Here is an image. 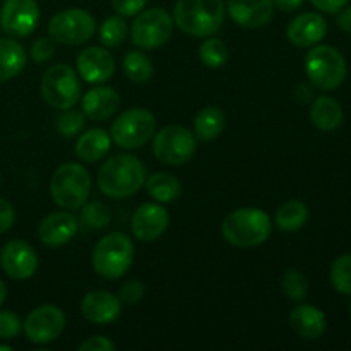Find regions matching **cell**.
I'll return each mask as SVG.
<instances>
[{
    "mask_svg": "<svg viewBox=\"0 0 351 351\" xmlns=\"http://www.w3.org/2000/svg\"><path fill=\"white\" fill-rule=\"evenodd\" d=\"M91 194V177L79 163L60 165L50 178V195L57 206L75 211L88 202Z\"/></svg>",
    "mask_w": 351,
    "mask_h": 351,
    "instance_id": "5",
    "label": "cell"
},
{
    "mask_svg": "<svg viewBox=\"0 0 351 351\" xmlns=\"http://www.w3.org/2000/svg\"><path fill=\"white\" fill-rule=\"evenodd\" d=\"M40 21L36 0H3L0 9V26L9 36H29Z\"/></svg>",
    "mask_w": 351,
    "mask_h": 351,
    "instance_id": "13",
    "label": "cell"
},
{
    "mask_svg": "<svg viewBox=\"0 0 351 351\" xmlns=\"http://www.w3.org/2000/svg\"><path fill=\"white\" fill-rule=\"evenodd\" d=\"M197 137L182 125H167L154 134L153 153L161 163L180 167L195 153Z\"/></svg>",
    "mask_w": 351,
    "mask_h": 351,
    "instance_id": "10",
    "label": "cell"
},
{
    "mask_svg": "<svg viewBox=\"0 0 351 351\" xmlns=\"http://www.w3.org/2000/svg\"><path fill=\"white\" fill-rule=\"evenodd\" d=\"M127 36V23L123 16H110L106 17L99 27V41L103 47L115 48L125 41Z\"/></svg>",
    "mask_w": 351,
    "mask_h": 351,
    "instance_id": "31",
    "label": "cell"
},
{
    "mask_svg": "<svg viewBox=\"0 0 351 351\" xmlns=\"http://www.w3.org/2000/svg\"><path fill=\"white\" fill-rule=\"evenodd\" d=\"M173 17L161 7L141 10L130 27V40L141 50H156L170 40Z\"/></svg>",
    "mask_w": 351,
    "mask_h": 351,
    "instance_id": "9",
    "label": "cell"
},
{
    "mask_svg": "<svg viewBox=\"0 0 351 351\" xmlns=\"http://www.w3.org/2000/svg\"><path fill=\"white\" fill-rule=\"evenodd\" d=\"M170 225L168 211L160 202H144L136 209L130 228L141 242H154L167 232Z\"/></svg>",
    "mask_w": 351,
    "mask_h": 351,
    "instance_id": "15",
    "label": "cell"
},
{
    "mask_svg": "<svg viewBox=\"0 0 351 351\" xmlns=\"http://www.w3.org/2000/svg\"><path fill=\"white\" fill-rule=\"evenodd\" d=\"M14 221H16V211H14L12 204L0 197V235L9 232L12 228Z\"/></svg>",
    "mask_w": 351,
    "mask_h": 351,
    "instance_id": "41",
    "label": "cell"
},
{
    "mask_svg": "<svg viewBox=\"0 0 351 351\" xmlns=\"http://www.w3.org/2000/svg\"><path fill=\"white\" fill-rule=\"evenodd\" d=\"M226 127V117L218 106H206L195 115L194 119V132L195 137L202 143L215 141L221 136Z\"/></svg>",
    "mask_w": 351,
    "mask_h": 351,
    "instance_id": "26",
    "label": "cell"
},
{
    "mask_svg": "<svg viewBox=\"0 0 351 351\" xmlns=\"http://www.w3.org/2000/svg\"><path fill=\"white\" fill-rule=\"evenodd\" d=\"M0 266L12 280H27L38 269V256L24 240H10L0 250Z\"/></svg>",
    "mask_w": 351,
    "mask_h": 351,
    "instance_id": "14",
    "label": "cell"
},
{
    "mask_svg": "<svg viewBox=\"0 0 351 351\" xmlns=\"http://www.w3.org/2000/svg\"><path fill=\"white\" fill-rule=\"evenodd\" d=\"M86 119L84 113L75 112V110H64L62 115H58L57 119V130L60 136L64 137H74L84 129Z\"/></svg>",
    "mask_w": 351,
    "mask_h": 351,
    "instance_id": "34",
    "label": "cell"
},
{
    "mask_svg": "<svg viewBox=\"0 0 351 351\" xmlns=\"http://www.w3.org/2000/svg\"><path fill=\"white\" fill-rule=\"evenodd\" d=\"M156 132V119L146 108H130L120 113L112 123L110 136L123 149H139Z\"/></svg>",
    "mask_w": 351,
    "mask_h": 351,
    "instance_id": "7",
    "label": "cell"
},
{
    "mask_svg": "<svg viewBox=\"0 0 351 351\" xmlns=\"http://www.w3.org/2000/svg\"><path fill=\"white\" fill-rule=\"evenodd\" d=\"M149 0H112V7L119 16L134 17L144 10Z\"/></svg>",
    "mask_w": 351,
    "mask_h": 351,
    "instance_id": "39",
    "label": "cell"
},
{
    "mask_svg": "<svg viewBox=\"0 0 351 351\" xmlns=\"http://www.w3.org/2000/svg\"><path fill=\"white\" fill-rule=\"evenodd\" d=\"M350 314H351V300H350Z\"/></svg>",
    "mask_w": 351,
    "mask_h": 351,
    "instance_id": "47",
    "label": "cell"
},
{
    "mask_svg": "<svg viewBox=\"0 0 351 351\" xmlns=\"http://www.w3.org/2000/svg\"><path fill=\"white\" fill-rule=\"evenodd\" d=\"M77 72L89 84H103L115 74V58L106 48L88 47L77 55Z\"/></svg>",
    "mask_w": 351,
    "mask_h": 351,
    "instance_id": "16",
    "label": "cell"
},
{
    "mask_svg": "<svg viewBox=\"0 0 351 351\" xmlns=\"http://www.w3.org/2000/svg\"><path fill=\"white\" fill-rule=\"evenodd\" d=\"M328 33V23L317 12H304L290 21L287 27V38L298 48H308L324 40Z\"/></svg>",
    "mask_w": 351,
    "mask_h": 351,
    "instance_id": "19",
    "label": "cell"
},
{
    "mask_svg": "<svg viewBox=\"0 0 351 351\" xmlns=\"http://www.w3.org/2000/svg\"><path fill=\"white\" fill-rule=\"evenodd\" d=\"M82 208H84L82 209V221L89 228L101 230L110 223V211L101 202H89Z\"/></svg>",
    "mask_w": 351,
    "mask_h": 351,
    "instance_id": "35",
    "label": "cell"
},
{
    "mask_svg": "<svg viewBox=\"0 0 351 351\" xmlns=\"http://www.w3.org/2000/svg\"><path fill=\"white\" fill-rule=\"evenodd\" d=\"M281 291L285 297H288L293 302H300L307 297L308 291V281L300 271L288 269L287 273L281 276Z\"/></svg>",
    "mask_w": 351,
    "mask_h": 351,
    "instance_id": "32",
    "label": "cell"
},
{
    "mask_svg": "<svg viewBox=\"0 0 351 351\" xmlns=\"http://www.w3.org/2000/svg\"><path fill=\"white\" fill-rule=\"evenodd\" d=\"M144 187H146L147 194L160 204L173 202L182 192L180 180L168 171H158V173L147 177L144 182Z\"/></svg>",
    "mask_w": 351,
    "mask_h": 351,
    "instance_id": "27",
    "label": "cell"
},
{
    "mask_svg": "<svg viewBox=\"0 0 351 351\" xmlns=\"http://www.w3.org/2000/svg\"><path fill=\"white\" fill-rule=\"evenodd\" d=\"M119 106L120 95L110 86H98L82 96V113L95 122L112 119Z\"/></svg>",
    "mask_w": 351,
    "mask_h": 351,
    "instance_id": "21",
    "label": "cell"
},
{
    "mask_svg": "<svg viewBox=\"0 0 351 351\" xmlns=\"http://www.w3.org/2000/svg\"><path fill=\"white\" fill-rule=\"evenodd\" d=\"M55 53V45L50 38H38L36 41L31 47V57L38 64H43L48 62Z\"/></svg>",
    "mask_w": 351,
    "mask_h": 351,
    "instance_id": "38",
    "label": "cell"
},
{
    "mask_svg": "<svg viewBox=\"0 0 351 351\" xmlns=\"http://www.w3.org/2000/svg\"><path fill=\"white\" fill-rule=\"evenodd\" d=\"M226 5L223 0H178L173 23L194 38L213 36L225 23Z\"/></svg>",
    "mask_w": 351,
    "mask_h": 351,
    "instance_id": "2",
    "label": "cell"
},
{
    "mask_svg": "<svg viewBox=\"0 0 351 351\" xmlns=\"http://www.w3.org/2000/svg\"><path fill=\"white\" fill-rule=\"evenodd\" d=\"M81 81L72 67L51 65L41 77V96L57 110H69L81 98Z\"/></svg>",
    "mask_w": 351,
    "mask_h": 351,
    "instance_id": "8",
    "label": "cell"
},
{
    "mask_svg": "<svg viewBox=\"0 0 351 351\" xmlns=\"http://www.w3.org/2000/svg\"><path fill=\"white\" fill-rule=\"evenodd\" d=\"M134 256L136 247L125 233H108L93 249V269L105 280H119L130 269Z\"/></svg>",
    "mask_w": 351,
    "mask_h": 351,
    "instance_id": "4",
    "label": "cell"
},
{
    "mask_svg": "<svg viewBox=\"0 0 351 351\" xmlns=\"http://www.w3.org/2000/svg\"><path fill=\"white\" fill-rule=\"evenodd\" d=\"M331 285L336 291L351 295V256H339L331 266Z\"/></svg>",
    "mask_w": 351,
    "mask_h": 351,
    "instance_id": "33",
    "label": "cell"
},
{
    "mask_svg": "<svg viewBox=\"0 0 351 351\" xmlns=\"http://www.w3.org/2000/svg\"><path fill=\"white\" fill-rule=\"evenodd\" d=\"M0 350H3V351H10L12 348H10V346H7V345H0Z\"/></svg>",
    "mask_w": 351,
    "mask_h": 351,
    "instance_id": "46",
    "label": "cell"
},
{
    "mask_svg": "<svg viewBox=\"0 0 351 351\" xmlns=\"http://www.w3.org/2000/svg\"><path fill=\"white\" fill-rule=\"evenodd\" d=\"M112 146V137L103 129H91L81 134L75 143V156L86 163H96L103 160Z\"/></svg>",
    "mask_w": 351,
    "mask_h": 351,
    "instance_id": "23",
    "label": "cell"
},
{
    "mask_svg": "<svg viewBox=\"0 0 351 351\" xmlns=\"http://www.w3.org/2000/svg\"><path fill=\"white\" fill-rule=\"evenodd\" d=\"M23 331L19 315L9 311H0V339H14Z\"/></svg>",
    "mask_w": 351,
    "mask_h": 351,
    "instance_id": "36",
    "label": "cell"
},
{
    "mask_svg": "<svg viewBox=\"0 0 351 351\" xmlns=\"http://www.w3.org/2000/svg\"><path fill=\"white\" fill-rule=\"evenodd\" d=\"M290 326L300 338L314 341L324 335L328 321L321 308L314 305H298L291 311Z\"/></svg>",
    "mask_w": 351,
    "mask_h": 351,
    "instance_id": "22",
    "label": "cell"
},
{
    "mask_svg": "<svg viewBox=\"0 0 351 351\" xmlns=\"http://www.w3.org/2000/svg\"><path fill=\"white\" fill-rule=\"evenodd\" d=\"M308 221V208L298 199H290L278 208L274 223L281 232H298Z\"/></svg>",
    "mask_w": 351,
    "mask_h": 351,
    "instance_id": "28",
    "label": "cell"
},
{
    "mask_svg": "<svg viewBox=\"0 0 351 351\" xmlns=\"http://www.w3.org/2000/svg\"><path fill=\"white\" fill-rule=\"evenodd\" d=\"M144 295H146V287H144L143 281L130 280L127 283H123V287L120 288L119 298L120 302H125V304L132 305L143 300Z\"/></svg>",
    "mask_w": 351,
    "mask_h": 351,
    "instance_id": "37",
    "label": "cell"
},
{
    "mask_svg": "<svg viewBox=\"0 0 351 351\" xmlns=\"http://www.w3.org/2000/svg\"><path fill=\"white\" fill-rule=\"evenodd\" d=\"M230 17L235 24L249 29L266 26L274 16L273 0H228Z\"/></svg>",
    "mask_w": 351,
    "mask_h": 351,
    "instance_id": "18",
    "label": "cell"
},
{
    "mask_svg": "<svg viewBox=\"0 0 351 351\" xmlns=\"http://www.w3.org/2000/svg\"><path fill=\"white\" fill-rule=\"evenodd\" d=\"M312 5L315 7V9H319L321 12H326V14H336L338 10H341L343 7H346V3L350 2V0H311Z\"/></svg>",
    "mask_w": 351,
    "mask_h": 351,
    "instance_id": "42",
    "label": "cell"
},
{
    "mask_svg": "<svg viewBox=\"0 0 351 351\" xmlns=\"http://www.w3.org/2000/svg\"><path fill=\"white\" fill-rule=\"evenodd\" d=\"M311 120L322 132H332L343 123V108L331 96H319L311 105Z\"/></svg>",
    "mask_w": 351,
    "mask_h": 351,
    "instance_id": "24",
    "label": "cell"
},
{
    "mask_svg": "<svg viewBox=\"0 0 351 351\" xmlns=\"http://www.w3.org/2000/svg\"><path fill=\"white\" fill-rule=\"evenodd\" d=\"M123 72H125L127 77L132 82H137V84H143V82H147L151 77H153V62L147 58V55H144L143 51L134 50L129 51V53L123 57Z\"/></svg>",
    "mask_w": 351,
    "mask_h": 351,
    "instance_id": "29",
    "label": "cell"
},
{
    "mask_svg": "<svg viewBox=\"0 0 351 351\" xmlns=\"http://www.w3.org/2000/svg\"><path fill=\"white\" fill-rule=\"evenodd\" d=\"M81 312L86 321L105 326L119 319L122 312V302L112 291L95 290L84 295L81 302Z\"/></svg>",
    "mask_w": 351,
    "mask_h": 351,
    "instance_id": "17",
    "label": "cell"
},
{
    "mask_svg": "<svg viewBox=\"0 0 351 351\" xmlns=\"http://www.w3.org/2000/svg\"><path fill=\"white\" fill-rule=\"evenodd\" d=\"M271 219L257 208H240L230 213L221 225L223 239L233 247L249 249L263 245L271 237Z\"/></svg>",
    "mask_w": 351,
    "mask_h": 351,
    "instance_id": "3",
    "label": "cell"
},
{
    "mask_svg": "<svg viewBox=\"0 0 351 351\" xmlns=\"http://www.w3.org/2000/svg\"><path fill=\"white\" fill-rule=\"evenodd\" d=\"M96 29V21L84 9H67L55 14L48 23L51 40L62 45H82L91 40Z\"/></svg>",
    "mask_w": 351,
    "mask_h": 351,
    "instance_id": "11",
    "label": "cell"
},
{
    "mask_svg": "<svg viewBox=\"0 0 351 351\" xmlns=\"http://www.w3.org/2000/svg\"><path fill=\"white\" fill-rule=\"evenodd\" d=\"M147 178L146 167L134 154H117L110 158L96 175L99 191L112 199H125L137 194Z\"/></svg>",
    "mask_w": 351,
    "mask_h": 351,
    "instance_id": "1",
    "label": "cell"
},
{
    "mask_svg": "<svg viewBox=\"0 0 351 351\" xmlns=\"http://www.w3.org/2000/svg\"><path fill=\"white\" fill-rule=\"evenodd\" d=\"M305 72L308 81L321 91H332L346 79V60L338 48L317 45L305 57Z\"/></svg>",
    "mask_w": 351,
    "mask_h": 351,
    "instance_id": "6",
    "label": "cell"
},
{
    "mask_svg": "<svg viewBox=\"0 0 351 351\" xmlns=\"http://www.w3.org/2000/svg\"><path fill=\"white\" fill-rule=\"evenodd\" d=\"M79 351H115V345L105 336H91L79 345Z\"/></svg>",
    "mask_w": 351,
    "mask_h": 351,
    "instance_id": "40",
    "label": "cell"
},
{
    "mask_svg": "<svg viewBox=\"0 0 351 351\" xmlns=\"http://www.w3.org/2000/svg\"><path fill=\"white\" fill-rule=\"evenodd\" d=\"M5 297H7V288L5 285H3V281L0 280V307H2V304L5 302Z\"/></svg>",
    "mask_w": 351,
    "mask_h": 351,
    "instance_id": "45",
    "label": "cell"
},
{
    "mask_svg": "<svg viewBox=\"0 0 351 351\" xmlns=\"http://www.w3.org/2000/svg\"><path fill=\"white\" fill-rule=\"evenodd\" d=\"M336 24L341 31L351 34V5L350 7H343L341 10H338V17H336Z\"/></svg>",
    "mask_w": 351,
    "mask_h": 351,
    "instance_id": "43",
    "label": "cell"
},
{
    "mask_svg": "<svg viewBox=\"0 0 351 351\" xmlns=\"http://www.w3.org/2000/svg\"><path fill=\"white\" fill-rule=\"evenodd\" d=\"M230 50L226 43L219 38H208L202 41L201 48H199V58L202 64L208 65L209 69H219L228 62Z\"/></svg>",
    "mask_w": 351,
    "mask_h": 351,
    "instance_id": "30",
    "label": "cell"
},
{
    "mask_svg": "<svg viewBox=\"0 0 351 351\" xmlns=\"http://www.w3.org/2000/svg\"><path fill=\"white\" fill-rule=\"evenodd\" d=\"M65 315L57 305H41L34 311L29 312V315L24 321V335L31 343L36 345H48L60 338L64 332Z\"/></svg>",
    "mask_w": 351,
    "mask_h": 351,
    "instance_id": "12",
    "label": "cell"
},
{
    "mask_svg": "<svg viewBox=\"0 0 351 351\" xmlns=\"http://www.w3.org/2000/svg\"><path fill=\"white\" fill-rule=\"evenodd\" d=\"M305 0H273L274 9L281 10V12H295L304 5Z\"/></svg>",
    "mask_w": 351,
    "mask_h": 351,
    "instance_id": "44",
    "label": "cell"
},
{
    "mask_svg": "<svg viewBox=\"0 0 351 351\" xmlns=\"http://www.w3.org/2000/svg\"><path fill=\"white\" fill-rule=\"evenodd\" d=\"M79 230V221L67 211L48 215L38 226V239L47 247H62L71 242Z\"/></svg>",
    "mask_w": 351,
    "mask_h": 351,
    "instance_id": "20",
    "label": "cell"
},
{
    "mask_svg": "<svg viewBox=\"0 0 351 351\" xmlns=\"http://www.w3.org/2000/svg\"><path fill=\"white\" fill-rule=\"evenodd\" d=\"M26 67V51L14 38L0 40V82L10 81Z\"/></svg>",
    "mask_w": 351,
    "mask_h": 351,
    "instance_id": "25",
    "label": "cell"
}]
</instances>
